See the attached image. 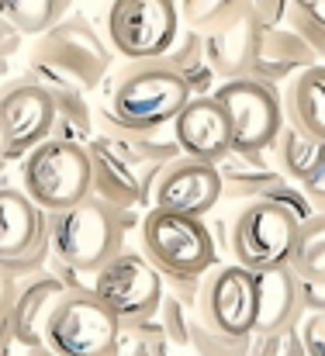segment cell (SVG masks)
<instances>
[{"instance_id": "cell-39", "label": "cell", "mask_w": 325, "mask_h": 356, "mask_svg": "<svg viewBox=\"0 0 325 356\" xmlns=\"http://www.w3.org/2000/svg\"><path fill=\"white\" fill-rule=\"evenodd\" d=\"M21 356H52V353H49L45 346H31V350H24Z\"/></svg>"}, {"instance_id": "cell-32", "label": "cell", "mask_w": 325, "mask_h": 356, "mask_svg": "<svg viewBox=\"0 0 325 356\" xmlns=\"http://www.w3.org/2000/svg\"><path fill=\"white\" fill-rule=\"evenodd\" d=\"M298 356H325V308H301L291 322Z\"/></svg>"}, {"instance_id": "cell-40", "label": "cell", "mask_w": 325, "mask_h": 356, "mask_svg": "<svg viewBox=\"0 0 325 356\" xmlns=\"http://www.w3.org/2000/svg\"><path fill=\"white\" fill-rule=\"evenodd\" d=\"M3 163H7V159H0V170H3Z\"/></svg>"}, {"instance_id": "cell-25", "label": "cell", "mask_w": 325, "mask_h": 356, "mask_svg": "<svg viewBox=\"0 0 325 356\" xmlns=\"http://www.w3.org/2000/svg\"><path fill=\"white\" fill-rule=\"evenodd\" d=\"M52 97V131L49 138H66V142H87L94 135V108L84 90L70 87H45Z\"/></svg>"}, {"instance_id": "cell-24", "label": "cell", "mask_w": 325, "mask_h": 356, "mask_svg": "<svg viewBox=\"0 0 325 356\" xmlns=\"http://www.w3.org/2000/svg\"><path fill=\"white\" fill-rule=\"evenodd\" d=\"M159 59H163L166 66H173V70L184 76L191 97H201V94H212V90H215L218 80H215V73H212V66L205 63V42H201V31L180 24L173 45H170Z\"/></svg>"}, {"instance_id": "cell-6", "label": "cell", "mask_w": 325, "mask_h": 356, "mask_svg": "<svg viewBox=\"0 0 325 356\" xmlns=\"http://www.w3.org/2000/svg\"><path fill=\"white\" fill-rule=\"evenodd\" d=\"M301 222L277 201L270 197H253L246 201L232 225H228V252L232 263L246 266V270H270V266H284L291 256V245L298 238Z\"/></svg>"}, {"instance_id": "cell-34", "label": "cell", "mask_w": 325, "mask_h": 356, "mask_svg": "<svg viewBox=\"0 0 325 356\" xmlns=\"http://www.w3.org/2000/svg\"><path fill=\"white\" fill-rule=\"evenodd\" d=\"M246 356H298L291 329L277 332H249V353Z\"/></svg>"}, {"instance_id": "cell-23", "label": "cell", "mask_w": 325, "mask_h": 356, "mask_svg": "<svg viewBox=\"0 0 325 356\" xmlns=\"http://www.w3.org/2000/svg\"><path fill=\"white\" fill-rule=\"evenodd\" d=\"M270 159L277 166V173L291 184H301L305 177H312L315 170L325 166V138L308 135L294 124H280L274 142H270Z\"/></svg>"}, {"instance_id": "cell-3", "label": "cell", "mask_w": 325, "mask_h": 356, "mask_svg": "<svg viewBox=\"0 0 325 356\" xmlns=\"http://www.w3.org/2000/svg\"><path fill=\"white\" fill-rule=\"evenodd\" d=\"M138 252L163 280L205 277V270L218 263L208 222L163 208H145V215L138 218Z\"/></svg>"}, {"instance_id": "cell-13", "label": "cell", "mask_w": 325, "mask_h": 356, "mask_svg": "<svg viewBox=\"0 0 325 356\" xmlns=\"http://www.w3.org/2000/svg\"><path fill=\"white\" fill-rule=\"evenodd\" d=\"M218 201H221V184H218L215 163L191 159V156L170 159L156 173L152 194H149V208L194 215V218H205Z\"/></svg>"}, {"instance_id": "cell-29", "label": "cell", "mask_w": 325, "mask_h": 356, "mask_svg": "<svg viewBox=\"0 0 325 356\" xmlns=\"http://www.w3.org/2000/svg\"><path fill=\"white\" fill-rule=\"evenodd\" d=\"M180 10V24L194 28V31H212L221 28L242 14H249V0H177Z\"/></svg>"}, {"instance_id": "cell-30", "label": "cell", "mask_w": 325, "mask_h": 356, "mask_svg": "<svg viewBox=\"0 0 325 356\" xmlns=\"http://www.w3.org/2000/svg\"><path fill=\"white\" fill-rule=\"evenodd\" d=\"M194 301L191 298H180L173 291H163L159 298V308H156V322L166 336V343L180 353H191V325H194Z\"/></svg>"}, {"instance_id": "cell-28", "label": "cell", "mask_w": 325, "mask_h": 356, "mask_svg": "<svg viewBox=\"0 0 325 356\" xmlns=\"http://www.w3.org/2000/svg\"><path fill=\"white\" fill-rule=\"evenodd\" d=\"M280 24L325 59V0H287Z\"/></svg>"}, {"instance_id": "cell-8", "label": "cell", "mask_w": 325, "mask_h": 356, "mask_svg": "<svg viewBox=\"0 0 325 356\" xmlns=\"http://www.w3.org/2000/svg\"><path fill=\"white\" fill-rule=\"evenodd\" d=\"M118 318L90 294L66 291L45 318L42 346L52 356H111Z\"/></svg>"}, {"instance_id": "cell-17", "label": "cell", "mask_w": 325, "mask_h": 356, "mask_svg": "<svg viewBox=\"0 0 325 356\" xmlns=\"http://www.w3.org/2000/svg\"><path fill=\"white\" fill-rule=\"evenodd\" d=\"M322 63L319 52H312L291 28L284 24H263L260 28V42H256V56H253V66H249V76L270 83V87H280L287 83L294 73L308 70Z\"/></svg>"}, {"instance_id": "cell-19", "label": "cell", "mask_w": 325, "mask_h": 356, "mask_svg": "<svg viewBox=\"0 0 325 356\" xmlns=\"http://www.w3.org/2000/svg\"><path fill=\"white\" fill-rule=\"evenodd\" d=\"M49 242V211H42L24 191L0 187V259L21 256Z\"/></svg>"}, {"instance_id": "cell-18", "label": "cell", "mask_w": 325, "mask_h": 356, "mask_svg": "<svg viewBox=\"0 0 325 356\" xmlns=\"http://www.w3.org/2000/svg\"><path fill=\"white\" fill-rule=\"evenodd\" d=\"M260 21L249 14L212 28L201 35L205 42V63L212 66L215 80H235V76H249V66H253V56H256V42H260Z\"/></svg>"}, {"instance_id": "cell-38", "label": "cell", "mask_w": 325, "mask_h": 356, "mask_svg": "<svg viewBox=\"0 0 325 356\" xmlns=\"http://www.w3.org/2000/svg\"><path fill=\"white\" fill-rule=\"evenodd\" d=\"M14 350H17V346H14V339H7V343H0V356H14Z\"/></svg>"}, {"instance_id": "cell-14", "label": "cell", "mask_w": 325, "mask_h": 356, "mask_svg": "<svg viewBox=\"0 0 325 356\" xmlns=\"http://www.w3.org/2000/svg\"><path fill=\"white\" fill-rule=\"evenodd\" d=\"M84 149L90 163V197L104 201L114 211H142L138 170L118 152V145L104 135H90Z\"/></svg>"}, {"instance_id": "cell-12", "label": "cell", "mask_w": 325, "mask_h": 356, "mask_svg": "<svg viewBox=\"0 0 325 356\" xmlns=\"http://www.w3.org/2000/svg\"><path fill=\"white\" fill-rule=\"evenodd\" d=\"M52 97L35 76L0 83V159H21L52 131Z\"/></svg>"}, {"instance_id": "cell-33", "label": "cell", "mask_w": 325, "mask_h": 356, "mask_svg": "<svg viewBox=\"0 0 325 356\" xmlns=\"http://www.w3.org/2000/svg\"><path fill=\"white\" fill-rule=\"evenodd\" d=\"M249 353V336H221L205 329L198 318L191 325V356H246Z\"/></svg>"}, {"instance_id": "cell-27", "label": "cell", "mask_w": 325, "mask_h": 356, "mask_svg": "<svg viewBox=\"0 0 325 356\" xmlns=\"http://www.w3.org/2000/svg\"><path fill=\"white\" fill-rule=\"evenodd\" d=\"M73 0H3V17L14 24L17 35H42L56 21L66 17Z\"/></svg>"}, {"instance_id": "cell-36", "label": "cell", "mask_w": 325, "mask_h": 356, "mask_svg": "<svg viewBox=\"0 0 325 356\" xmlns=\"http://www.w3.org/2000/svg\"><path fill=\"white\" fill-rule=\"evenodd\" d=\"M21 38H24V35H17L14 24L0 14V59H10V56L21 49Z\"/></svg>"}, {"instance_id": "cell-11", "label": "cell", "mask_w": 325, "mask_h": 356, "mask_svg": "<svg viewBox=\"0 0 325 356\" xmlns=\"http://www.w3.org/2000/svg\"><path fill=\"white\" fill-rule=\"evenodd\" d=\"M194 315L205 329L221 336H249L256 315L253 270L225 259L205 270L194 298Z\"/></svg>"}, {"instance_id": "cell-22", "label": "cell", "mask_w": 325, "mask_h": 356, "mask_svg": "<svg viewBox=\"0 0 325 356\" xmlns=\"http://www.w3.org/2000/svg\"><path fill=\"white\" fill-rule=\"evenodd\" d=\"M280 115L287 124L325 138V63L294 73L280 94Z\"/></svg>"}, {"instance_id": "cell-7", "label": "cell", "mask_w": 325, "mask_h": 356, "mask_svg": "<svg viewBox=\"0 0 325 356\" xmlns=\"http://www.w3.org/2000/svg\"><path fill=\"white\" fill-rule=\"evenodd\" d=\"M104 31L114 56L128 63L159 59L180 31L177 0H111Z\"/></svg>"}, {"instance_id": "cell-35", "label": "cell", "mask_w": 325, "mask_h": 356, "mask_svg": "<svg viewBox=\"0 0 325 356\" xmlns=\"http://www.w3.org/2000/svg\"><path fill=\"white\" fill-rule=\"evenodd\" d=\"M284 3L287 0H249V10L260 24H280V14H284Z\"/></svg>"}, {"instance_id": "cell-21", "label": "cell", "mask_w": 325, "mask_h": 356, "mask_svg": "<svg viewBox=\"0 0 325 356\" xmlns=\"http://www.w3.org/2000/svg\"><path fill=\"white\" fill-rule=\"evenodd\" d=\"M221 194L232 201H253L277 180H284L270 159V149H228L215 163Z\"/></svg>"}, {"instance_id": "cell-16", "label": "cell", "mask_w": 325, "mask_h": 356, "mask_svg": "<svg viewBox=\"0 0 325 356\" xmlns=\"http://www.w3.org/2000/svg\"><path fill=\"white\" fill-rule=\"evenodd\" d=\"M63 294H66V287L49 266L24 277V280H17L14 305H10V339H14L17 350L42 346L45 318H49V312L56 308V301Z\"/></svg>"}, {"instance_id": "cell-37", "label": "cell", "mask_w": 325, "mask_h": 356, "mask_svg": "<svg viewBox=\"0 0 325 356\" xmlns=\"http://www.w3.org/2000/svg\"><path fill=\"white\" fill-rule=\"evenodd\" d=\"M10 80V59H0V83Z\"/></svg>"}, {"instance_id": "cell-26", "label": "cell", "mask_w": 325, "mask_h": 356, "mask_svg": "<svg viewBox=\"0 0 325 356\" xmlns=\"http://www.w3.org/2000/svg\"><path fill=\"white\" fill-rule=\"evenodd\" d=\"M301 284L325 287V218L312 215L308 222H301L298 238L291 245V256L284 263Z\"/></svg>"}, {"instance_id": "cell-4", "label": "cell", "mask_w": 325, "mask_h": 356, "mask_svg": "<svg viewBox=\"0 0 325 356\" xmlns=\"http://www.w3.org/2000/svg\"><path fill=\"white\" fill-rule=\"evenodd\" d=\"M187 97L191 90L173 66H166L163 59H138L118 73L104 108L118 124L156 128L177 118Z\"/></svg>"}, {"instance_id": "cell-20", "label": "cell", "mask_w": 325, "mask_h": 356, "mask_svg": "<svg viewBox=\"0 0 325 356\" xmlns=\"http://www.w3.org/2000/svg\"><path fill=\"white\" fill-rule=\"evenodd\" d=\"M253 291H256V315H253V332H277L291 329V322L301 312V291L298 277L287 266H270L253 273Z\"/></svg>"}, {"instance_id": "cell-31", "label": "cell", "mask_w": 325, "mask_h": 356, "mask_svg": "<svg viewBox=\"0 0 325 356\" xmlns=\"http://www.w3.org/2000/svg\"><path fill=\"white\" fill-rule=\"evenodd\" d=\"M156 336H163L156 315L152 318H135V322H118L111 356H149V346H152Z\"/></svg>"}, {"instance_id": "cell-9", "label": "cell", "mask_w": 325, "mask_h": 356, "mask_svg": "<svg viewBox=\"0 0 325 356\" xmlns=\"http://www.w3.org/2000/svg\"><path fill=\"white\" fill-rule=\"evenodd\" d=\"M212 97L228 124V149H270L277 128L284 124L277 87L256 76H235L221 80Z\"/></svg>"}, {"instance_id": "cell-10", "label": "cell", "mask_w": 325, "mask_h": 356, "mask_svg": "<svg viewBox=\"0 0 325 356\" xmlns=\"http://www.w3.org/2000/svg\"><path fill=\"white\" fill-rule=\"evenodd\" d=\"M90 294L108 308L118 322L152 318L163 298V277L152 270V263L142 252L118 249L104 259L90 277Z\"/></svg>"}, {"instance_id": "cell-15", "label": "cell", "mask_w": 325, "mask_h": 356, "mask_svg": "<svg viewBox=\"0 0 325 356\" xmlns=\"http://www.w3.org/2000/svg\"><path fill=\"white\" fill-rule=\"evenodd\" d=\"M170 128H173V138L180 145V156L218 163L228 152V124H225V115L212 94L187 97V104L177 111Z\"/></svg>"}, {"instance_id": "cell-1", "label": "cell", "mask_w": 325, "mask_h": 356, "mask_svg": "<svg viewBox=\"0 0 325 356\" xmlns=\"http://www.w3.org/2000/svg\"><path fill=\"white\" fill-rule=\"evenodd\" d=\"M114 52L97 35V28L73 14L56 21L49 31L35 38V49L28 56V70L42 87H70V90H97L111 70Z\"/></svg>"}, {"instance_id": "cell-2", "label": "cell", "mask_w": 325, "mask_h": 356, "mask_svg": "<svg viewBox=\"0 0 325 356\" xmlns=\"http://www.w3.org/2000/svg\"><path fill=\"white\" fill-rule=\"evenodd\" d=\"M138 211H114L97 197H80L70 208L49 211V259L90 273L125 249L128 229L138 225Z\"/></svg>"}, {"instance_id": "cell-5", "label": "cell", "mask_w": 325, "mask_h": 356, "mask_svg": "<svg viewBox=\"0 0 325 356\" xmlns=\"http://www.w3.org/2000/svg\"><path fill=\"white\" fill-rule=\"evenodd\" d=\"M21 191L42 208L59 211L90 194V163L80 142L42 138L21 156Z\"/></svg>"}]
</instances>
